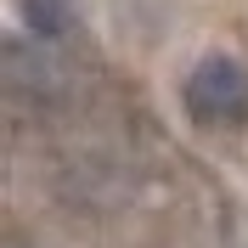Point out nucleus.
<instances>
[{"label": "nucleus", "instance_id": "f03ea898", "mask_svg": "<svg viewBox=\"0 0 248 248\" xmlns=\"http://www.w3.org/2000/svg\"><path fill=\"white\" fill-rule=\"evenodd\" d=\"M23 23L34 40H62L74 29V0H23Z\"/></svg>", "mask_w": 248, "mask_h": 248}, {"label": "nucleus", "instance_id": "f257e3e1", "mask_svg": "<svg viewBox=\"0 0 248 248\" xmlns=\"http://www.w3.org/2000/svg\"><path fill=\"white\" fill-rule=\"evenodd\" d=\"M181 108L203 130H237V124H248V68L237 57H226V51L198 57L192 74L181 79Z\"/></svg>", "mask_w": 248, "mask_h": 248}]
</instances>
